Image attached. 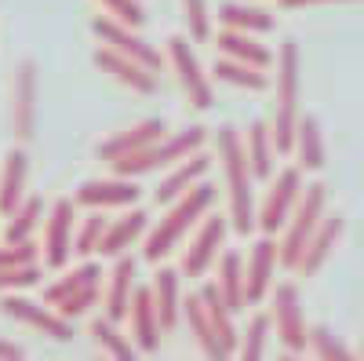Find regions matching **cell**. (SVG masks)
I'll return each instance as SVG.
<instances>
[{"mask_svg":"<svg viewBox=\"0 0 364 361\" xmlns=\"http://www.w3.org/2000/svg\"><path fill=\"white\" fill-rule=\"evenodd\" d=\"M277 263H281V245L273 241V234H266L262 241L252 245V256H248V307L252 303H262L273 288V274H277Z\"/></svg>","mask_w":364,"mask_h":361,"instance_id":"cell-16","label":"cell"},{"mask_svg":"<svg viewBox=\"0 0 364 361\" xmlns=\"http://www.w3.org/2000/svg\"><path fill=\"white\" fill-rule=\"evenodd\" d=\"M211 73H215V80L233 84V88H245V92H266V88H269L266 70H255V66L237 63V58H226V55L211 66Z\"/></svg>","mask_w":364,"mask_h":361,"instance_id":"cell-33","label":"cell"},{"mask_svg":"<svg viewBox=\"0 0 364 361\" xmlns=\"http://www.w3.org/2000/svg\"><path fill=\"white\" fill-rule=\"evenodd\" d=\"M226 230H230V216H204L200 230L193 234L186 256H182V274L186 278H204L211 270V263H219V256H223Z\"/></svg>","mask_w":364,"mask_h":361,"instance_id":"cell-10","label":"cell"},{"mask_svg":"<svg viewBox=\"0 0 364 361\" xmlns=\"http://www.w3.org/2000/svg\"><path fill=\"white\" fill-rule=\"evenodd\" d=\"M128 318H132V340H135L139 354H154L164 336V325H161V314L154 303V285H135Z\"/></svg>","mask_w":364,"mask_h":361,"instance_id":"cell-15","label":"cell"},{"mask_svg":"<svg viewBox=\"0 0 364 361\" xmlns=\"http://www.w3.org/2000/svg\"><path fill=\"white\" fill-rule=\"evenodd\" d=\"M26 175H29L26 150H11L0 164V216H11L26 201Z\"/></svg>","mask_w":364,"mask_h":361,"instance_id":"cell-24","label":"cell"},{"mask_svg":"<svg viewBox=\"0 0 364 361\" xmlns=\"http://www.w3.org/2000/svg\"><path fill=\"white\" fill-rule=\"evenodd\" d=\"M182 299H186V295H182V285H178V270L161 266L154 274V303H157L164 333L178 328V321H182Z\"/></svg>","mask_w":364,"mask_h":361,"instance_id":"cell-26","label":"cell"},{"mask_svg":"<svg viewBox=\"0 0 364 361\" xmlns=\"http://www.w3.org/2000/svg\"><path fill=\"white\" fill-rule=\"evenodd\" d=\"M343 230H346V219H343L339 212H331V216H324V219H321L317 234L310 237L306 256H302V263H299V274H302V278H314L317 270L328 263V256L336 252V245H339Z\"/></svg>","mask_w":364,"mask_h":361,"instance_id":"cell-21","label":"cell"},{"mask_svg":"<svg viewBox=\"0 0 364 361\" xmlns=\"http://www.w3.org/2000/svg\"><path fill=\"white\" fill-rule=\"evenodd\" d=\"M208 142V128L204 125H193L186 132H175V135H161L157 142H149L139 154H128L113 161V175H128V179H139V175H149L154 168H175L178 161H186L190 154L204 150Z\"/></svg>","mask_w":364,"mask_h":361,"instance_id":"cell-3","label":"cell"},{"mask_svg":"<svg viewBox=\"0 0 364 361\" xmlns=\"http://www.w3.org/2000/svg\"><path fill=\"white\" fill-rule=\"evenodd\" d=\"M18 357H26V350H22L18 343H11V340L0 336V361H18Z\"/></svg>","mask_w":364,"mask_h":361,"instance_id":"cell-44","label":"cell"},{"mask_svg":"<svg viewBox=\"0 0 364 361\" xmlns=\"http://www.w3.org/2000/svg\"><path fill=\"white\" fill-rule=\"evenodd\" d=\"M41 278H44V274H41V266H37V263L0 270V292H22V288H33Z\"/></svg>","mask_w":364,"mask_h":361,"instance_id":"cell-40","label":"cell"},{"mask_svg":"<svg viewBox=\"0 0 364 361\" xmlns=\"http://www.w3.org/2000/svg\"><path fill=\"white\" fill-rule=\"evenodd\" d=\"M73 208L77 201H66V197H58L51 204V212H48V223H44V263L51 270H63L73 256V245H77V216H73Z\"/></svg>","mask_w":364,"mask_h":361,"instance_id":"cell-11","label":"cell"},{"mask_svg":"<svg viewBox=\"0 0 364 361\" xmlns=\"http://www.w3.org/2000/svg\"><path fill=\"white\" fill-rule=\"evenodd\" d=\"M91 33H95L102 44H109V48H117L120 55H128V58H135V63H142L146 70H161L164 66V58H161V51L154 48V44H146L132 26H124L120 19H95L91 22Z\"/></svg>","mask_w":364,"mask_h":361,"instance_id":"cell-12","label":"cell"},{"mask_svg":"<svg viewBox=\"0 0 364 361\" xmlns=\"http://www.w3.org/2000/svg\"><path fill=\"white\" fill-rule=\"evenodd\" d=\"M269 321H273V314H255V318L248 321L245 336H240V347H237V354L245 357V361H259V357L266 354V340H269Z\"/></svg>","mask_w":364,"mask_h":361,"instance_id":"cell-36","label":"cell"},{"mask_svg":"<svg viewBox=\"0 0 364 361\" xmlns=\"http://www.w3.org/2000/svg\"><path fill=\"white\" fill-rule=\"evenodd\" d=\"M168 58H171L175 77H178V88H182V95L190 99V106H193V110H211V103H215V95H211V80H208V73L200 70L190 41H186V37H171V41H168Z\"/></svg>","mask_w":364,"mask_h":361,"instance_id":"cell-9","label":"cell"},{"mask_svg":"<svg viewBox=\"0 0 364 361\" xmlns=\"http://www.w3.org/2000/svg\"><path fill=\"white\" fill-rule=\"evenodd\" d=\"M15 139L29 142L37 135V63L33 58H22L15 70Z\"/></svg>","mask_w":364,"mask_h":361,"instance_id":"cell-14","label":"cell"},{"mask_svg":"<svg viewBox=\"0 0 364 361\" xmlns=\"http://www.w3.org/2000/svg\"><path fill=\"white\" fill-rule=\"evenodd\" d=\"M299 44L284 41L277 51V106H273V142L281 154H295L299 132Z\"/></svg>","mask_w":364,"mask_h":361,"instance_id":"cell-4","label":"cell"},{"mask_svg":"<svg viewBox=\"0 0 364 361\" xmlns=\"http://www.w3.org/2000/svg\"><path fill=\"white\" fill-rule=\"evenodd\" d=\"M0 307H4V314L8 318H15V321H22V325H29V328H37L41 336H48V340H55V343H70L73 340V321L70 318H63L55 307H37L33 299H26V295H18V292H4V299H0Z\"/></svg>","mask_w":364,"mask_h":361,"instance_id":"cell-8","label":"cell"},{"mask_svg":"<svg viewBox=\"0 0 364 361\" xmlns=\"http://www.w3.org/2000/svg\"><path fill=\"white\" fill-rule=\"evenodd\" d=\"M200 299H204L208 318H211V325H215V333H219L223 347H226L230 354H237V347H240V336H237V325H233V307H230L226 299H223L219 285H215V281L200 285Z\"/></svg>","mask_w":364,"mask_h":361,"instance_id":"cell-29","label":"cell"},{"mask_svg":"<svg viewBox=\"0 0 364 361\" xmlns=\"http://www.w3.org/2000/svg\"><path fill=\"white\" fill-rule=\"evenodd\" d=\"M182 4V19H186V29L197 44L211 41V15H208V0H178Z\"/></svg>","mask_w":364,"mask_h":361,"instance_id":"cell-39","label":"cell"},{"mask_svg":"<svg viewBox=\"0 0 364 361\" xmlns=\"http://www.w3.org/2000/svg\"><path fill=\"white\" fill-rule=\"evenodd\" d=\"M146 226H149V216L142 212V208H128L120 219H109V230H106V237H102V256H124L135 241L146 234Z\"/></svg>","mask_w":364,"mask_h":361,"instance_id":"cell-25","label":"cell"},{"mask_svg":"<svg viewBox=\"0 0 364 361\" xmlns=\"http://www.w3.org/2000/svg\"><path fill=\"white\" fill-rule=\"evenodd\" d=\"M99 299H102V292H99V285H91V288H84V292H73L70 299H63V303H58L55 310L63 314V318H84L91 307H99Z\"/></svg>","mask_w":364,"mask_h":361,"instance_id":"cell-41","label":"cell"},{"mask_svg":"<svg viewBox=\"0 0 364 361\" xmlns=\"http://www.w3.org/2000/svg\"><path fill=\"white\" fill-rule=\"evenodd\" d=\"M139 187H135V179L128 175H113V179H95V183H84L77 190V204L84 208H132L139 201Z\"/></svg>","mask_w":364,"mask_h":361,"instance_id":"cell-17","label":"cell"},{"mask_svg":"<svg viewBox=\"0 0 364 361\" xmlns=\"http://www.w3.org/2000/svg\"><path fill=\"white\" fill-rule=\"evenodd\" d=\"M44 219V197H26L15 212L8 216V230H4V241L8 245H18V241H29L37 230V223Z\"/></svg>","mask_w":364,"mask_h":361,"instance_id":"cell-34","label":"cell"},{"mask_svg":"<svg viewBox=\"0 0 364 361\" xmlns=\"http://www.w3.org/2000/svg\"><path fill=\"white\" fill-rule=\"evenodd\" d=\"M215 285H219L223 299L233 307V314L248 307V266H245V259H240L237 252H223L219 256V278H215Z\"/></svg>","mask_w":364,"mask_h":361,"instance_id":"cell-27","label":"cell"},{"mask_svg":"<svg viewBox=\"0 0 364 361\" xmlns=\"http://www.w3.org/2000/svg\"><path fill=\"white\" fill-rule=\"evenodd\" d=\"M91 336H95V343H99L109 357H117V361H132V357L139 354L135 340H128V336L117 328V321H109V318H95V321H91Z\"/></svg>","mask_w":364,"mask_h":361,"instance_id":"cell-35","label":"cell"},{"mask_svg":"<svg viewBox=\"0 0 364 361\" xmlns=\"http://www.w3.org/2000/svg\"><path fill=\"white\" fill-rule=\"evenodd\" d=\"M302 190H306V187H302V168H299V164L281 168L277 175H273L269 194H266V201L259 204V230H262V234L284 230V223L291 219Z\"/></svg>","mask_w":364,"mask_h":361,"instance_id":"cell-6","label":"cell"},{"mask_svg":"<svg viewBox=\"0 0 364 361\" xmlns=\"http://www.w3.org/2000/svg\"><path fill=\"white\" fill-rule=\"evenodd\" d=\"M245 150H248V161H252L255 179H269L281 150H277V142H273V128L266 125V120H252V125H248Z\"/></svg>","mask_w":364,"mask_h":361,"instance_id":"cell-28","label":"cell"},{"mask_svg":"<svg viewBox=\"0 0 364 361\" xmlns=\"http://www.w3.org/2000/svg\"><path fill=\"white\" fill-rule=\"evenodd\" d=\"M314 4H346V0H281V8L295 11V8H314Z\"/></svg>","mask_w":364,"mask_h":361,"instance_id":"cell-45","label":"cell"},{"mask_svg":"<svg viewBox=\"0 0 364 361\" xmlns=\"http://www.w3.org/2000/svg\"><path fill=\"white\" fill-rule=\"evenodd\" d=\"M215 150H219V161L226 172V190H230V226L248 237L252 230H259V208L252 197V183H255V172L248 161V150L240 142V132L223 125L215 132Z\"/></svg>","mask_w":364,"mask_h":361,"instance_id":"cell-1","label":"cell"},{"mask_svg":"<svg viewBox=\"0 0 364 361\" xmlns=\"http://www.w3.org/2000/svg\"><path fill=\"white\" fill-rule=\"evenodd\" d=\"M273 325H277V340L284 343V354H302L310 347V328L302 318V295L299 285L281 281L273 288Z\"/></svg>","mask_w":364,"mask_h":361,"instance_id":"cell-7","label":"cell"},{"mask_svg":"<svg viewBox=\"0 0 364 361\" xmlns=\"http://www.w3.org/2000/svg\"><path fill=\"white\" fill-rule=\"evenodd\" d=\"M310 350L317 354V357H324V361H350L353 357V350L331 333L328 325H314L310 328Z\"/></svg>","mask_w":364,"mask_h":361,"instance_id":"cell-38","label":"cell"},{"mask_svg":"<svg viewBox=\"0 0 364 361\" xmlns=\"http://www.w3.org/2000/svg\"><path fill=\"white\" fill-rule=\"evenodd\" d=\"M215 197H219L215 187L197 183V187H190L186 194H182L178 201H171V204H168V212H164V219H161L154 230H149L142 256H146L149 263H161L171 248L182 245V237H186V234H190V230L211 212V208H215Z\"/></svg>","mask_w":364,"mask_h":361,"instance_id":"cell-2","label":"cell"},{"mask_svg":"<svg viewBox=\"0 0 364 361\" xmlns=\"http://www.w3.org/2000/svg\"><path fill=\"white\" fill-rule=\"evenodd\" d=\"M164 135V120L161 117H149V120H139L135 128H128V132H117V135H109L106 142H99V161H120V157H128V154H139V150H146L149 142H157Z\"/></svg>","mask_w":364,"mask_h":361,"instance_id":"cell-18","label":"cell"},{"mask_svg":"<svg viewBox=\"0 0 364 361\" xmlns=\"http://www.w3.org/2000/svg\"><path fill=\"white\" fill-rule=\"evenodd\" d=\"M99 281H102V266L91 263V259H84L77 270H70L66 278H58V281H51V285L44 288V303H48V307H58V303H63V299H70L73 292H84V288L99 285Z\"/></svg>","mask_w":364,"mask_h":361,"instance_id":"cell-31","label":"cell"},{"mask_svg":"<svg viewBox=\"0 0 364 361\" xmlns=\"http://www.w3.org/2000/svg\"><path fill=\"white\" fill-rule=\"evenodd\" d=\"M99 4L113 15V19H120L124 26H132V29H139L142 22H146V11H142V0H99Z\"/></svg>","mask_w":364,"mask_h":361,"instance_id":"cell-43","label":"cell"},{"mask_svg":"<svg viewBox=\"0 0 364 361\" xmlns=\"http://www.w3.org/2000/svg\"><path fill=\"white\" fill-rule=\"evenodd\" d=\"M295 157L302 172H321L324 168V135L314 113L299 117V132H295Z\"/></svg>","mask_w":364,"mask_h":361,"instance_id":"cell-30","label":"cell"},{"mask_svg":"<svg viewBox=\"0 0 364 361\" xmlns=\"http://www.w3.org/2000/svg\"><path fill=\"white\" fill-rule=\"evenodd\" d=\"M29 263H37V245H33V237L29 241H18V245H0V270H11V266H29Z\"/></svg>","mask_w":364,"mask_h":361,"instance_id":"cell-42","label":"cell"},{"mask_svg":"<svg viewBox=\"0 0 364 361\" xmlns=\"http://www.w3.org/2000/svg\"><path fill=\"white\" fill-rule=\"evenodd\" d=\"M182 318H186V325H190V333H193L197 347H200L208 357H215V361L230 357V350L223 347V340H219V333H215V325H211V318H208V307H204L200 292H193V295L182 299Z\"/></svg>","mask_w":364,"mask_h":361,"instance_id":"cell-22","label":"cell"},{"mask_svg":"<svg viewBox=\"0 0 364 361\" xmlns=\"http://www.w3.org/2000/svg\"><path fill=\"white\" fill-rule=\"evenodd\" d=\"M208 168H211V161L200 154H190L186 161H178L168 175H164V183L157 187V204H171V201H178L182 194H186L190 187H197V183H204V175H208Z\"/></svg>","mask_w":364,"mask_h":361,"instance_id":"cell-23","label":"cell"},{"mask_svg":"<svg viewBox=\"0 0 364 361\" xmlns=\"http://www.w3.org/2000/svg\"><path fill=\"white\" fill-rule=\"evenodd\" d=\"M360 354H364V347H360Z\"/></svg>","mask_w":364,"mask_h":361,"instance_id":"cell-46","label":"cell"},{"mask_svg":"<svg viewBox=\"0 0 364 361\" xmlns=\"http://www.w3.org/2000/svg\"><path fill=\"white\" fill-rule=\"evenodd\" d=\"M215 48H219L226 58L248 63V66H255V70H269V66H277V55H273L266 44H259L252 33H245V29H226V26H223V33L215 37Z\"/></svg>","mask_w":364,"mask_h":361,"instance_id":"cell-20","label":"cell"},{"mask_svg":"<svg viewBox=\"0 0 364 361\" xmlns=\"http://www.w3.org/2000/svg\"><path fill=\"white\" fill-rule=\"evenodd\" d=\"M219 22L226 29H245V33H273L277 29V19H273L269 11L255 8V4H245V0H233V4H223L219 8Z\"/></svg>","mask_w":364,"mask_h":361,"instance_id":"cell-32","label":"cell"},{"mask_svg":"<svg viewBox=\"0 0 364 361\" xmlns=\"http://www.w3.org/2000/svg\"><path fill=\"white\" fill-rule=\"evenodd\" d=\"M132 295H135V259L124 252V256H117L113 263V274H109V288L102 295V303H106V318L109 321H124V314L132 310Z\"/></svg>","mask_w":364,"mask_h":361,"instance_id":"cell-19","label":"cell"},{"mask_svg":"<svg viewBox=\"0 0 364 361\" xmlns=\"http://www.w3.org/2000/svg\"><path fill=\"white\" fill-rule=\"evenodd\" d=\"M91 63H95L102 73H109L117 84L132 88L135 95H154V92H157V73H154V70H146L142 63H135V58L120 55V51L109 48V44H102L95 55H91Z\"/></svg>","mask_w":364,"mask_h":361,"instance_id":"cell-13","label":"cell"},{"mask_svg":"<svg viewBox=\"0 0 364 361\" xmlns=\"http://www.w3.org/2000/svg\"><path fill=\"white\" fill-rule=\"evenodd\" d=\"M106 230H109V219L106 216H99V208H91V216L84 219V226L77 230V245H73V252L77 256H84V259H91L99 248H102V237H106Z\"/></svg>","mask_w":364,"mask_h":361,"instance_id":"cell-37","label":"cell"},{"mask_svg":"<svg viewBox=\"0 0 364 361\" xmlns=\"http://www.w3.org/2000/svg\"><path fill=\"white\" fill-rule=\"evenodd\" d=\"M324 208H328V187H324V183H314V187L302 190V197H299V204H295L291 219L284 223L281 266L299 270L302 256H306V248H310V237L317 234V226H321V219H324Z\"/></svg>","mask_w":364,"mask_h":361,"instance_id":"cell-5","label":"cell"}]
</instances>
